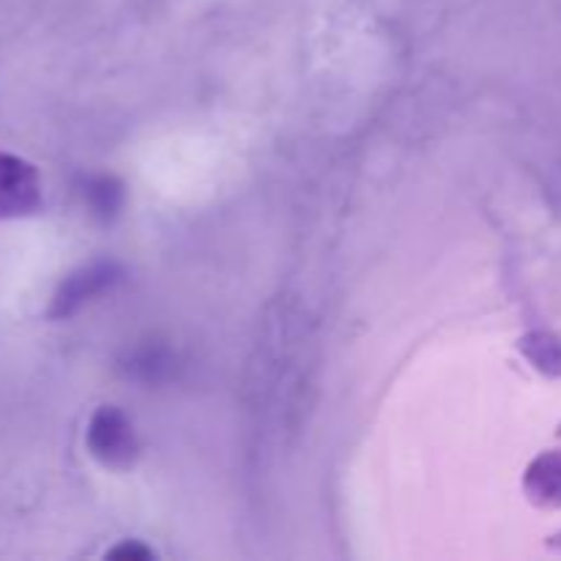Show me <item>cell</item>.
Segmentation results:
<instances>
[{"label":"cell","mask_w":561,"mask_h":561,"mask_svg":"<svg viewBox=\"0 0 561 561\" xmlns=\"http://www.w3.org/2000/svg\"><path fill=\"white\" fill-rule=\"evenodd\" d=\"M42 206V181L36 168L14 153L0 151V219H20Z\"/></svg>","instance_id":"cell-1"},{"label":"cell","mask_w":561,"mask_h":561,"mask_svg":"<svg viewBox=\"0 0 561 561\" xmlns=\"http://www.w3.org/2000/svg\"><path fill=\"white\" fill-rule=\"evenodd\" d=\"M88 449L104 466H126L135 458V433L118 409H99L88 425Z\"/></svg>","instance_id":"cell-2"},{"label":"cell","mask_w":561,"mask_h":561,"mask_svg":"<svg viewBox=\"0 0 561 561\" xmlns=\"http://www.w3.org/2000/svg\"><path fill=\"white\" fill-rule=\"evenodd\" d=\"M115 279V266L110 263H99V266L80 268V272L71 274L64 285L58 288L53 301V316L66 318L77 310L80 305H85L91 296L102 294L104 288H110V283Z\"/></svg>","instance_id":"cell-3"},{"label":"cell","mask_w":561,"mask_h":561,"mask_svg":"<svg viewBox=\"0 0 561 561\" xmlns=\"http://www.w3.org/2000/svg\"><path fill=\"white\" fill-rule=\"evenodd\" d=\"M531 499L548 507H561V453H548L531 463L526 477Z\"/></svg>","instance_id":"cell-4"},{"label":"cell","mask_w":561,"mask_h":561,"mask_svg":"<svg viewBox=\"0 0 561 561\" xmlns=\"http://www.w3.org/2000/svg\"><path fill=\"white\" fill-rule=\"evenodd\" d=\"M529 356L540 370L551 373V376H561V340L551 337V334H535L529 340Z\"/></svg>","instance_id":"cell-5"},{"label":"cell","mask_w":561,"mask_h":561,"mask_svg":"<svg viewBox=\"0 0 561 561\" xmlns=\"http://www.w3.org/2000/svg\"><path fill=\"white\" fill-rule=\"evenodd\" d=\"M85 197L91 203L93 214H99V217H113L121 203V190L113 179H93L88 181Z\"/></svg>","instance_id":"cell-6"},{"label":"cell","mask_w":561,"mask_h":561,"mask_svg":"<svg viewBox=\"0 0 561 561\" xmlns=\"http://www.w3.org/2000/svg\"><path fill=\"white\" fill-rule=\"evenodd\" d=\"M110 557H115V559H148V557H153L151 551H148V548H140V546H135V542H126V546H121V548H115V551H110Z\"/></svg>","instance_id":"cell-7"}]
</instances>
